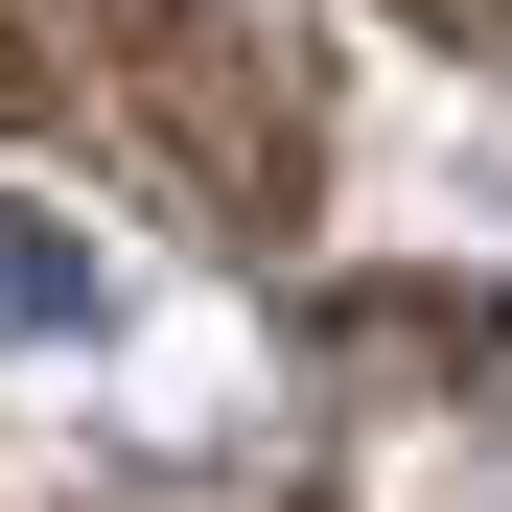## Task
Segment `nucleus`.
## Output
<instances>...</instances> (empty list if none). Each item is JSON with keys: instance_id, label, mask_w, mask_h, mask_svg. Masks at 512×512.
Here are the masks:
<instances>
[{"instance_id": "f257e3e1", "label": "nucleus", "mask_w": 512, "mask_h": 512, "mask_svg": "<svg viewBox=\"0 0 512 512\" xmlns=\"http://www.w3.org/2000/svg\"><path fill=\"white\" fill-rule=\"evenodd\" d=\"M70 326H94V256L47 210H0V350H70Z\"/></svg>"}]
</instances>
